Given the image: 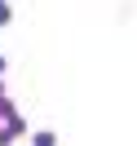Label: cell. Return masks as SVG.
Masks as SVG:
<instances>
[{"mask_svg": "<svg viewBox=\"0 0 137 146\" xmlns=\"http://www.w3.org/2000/svg\"><path fill=\"white\" fill-rule=\"evenodd\" d=\"M0 22H9V9H5V5H0Z\"/></svg>", "mask_w": 137, "mask_h": 146, "instance_id": "obj_1", "label": "cell"}]
</instances>
